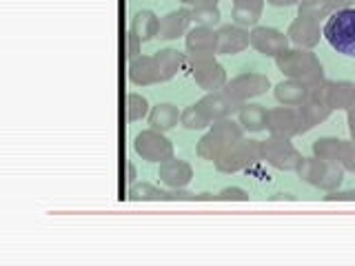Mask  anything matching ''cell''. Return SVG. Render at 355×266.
Returning <instances> with one entry per match:
<instances>
[{"mask_svg": "<svg viewBox=\"0 0 355 266\" xmlns=\"http://www.w3.org/2000/svg\"><path fill=\"white\" fill-rule=\"evenodd\" d=\"M160 29V18L153 14L151 9H140L131 16V25H129V33H133L140 42H149L158 36Z\"/></svg>", "mask_w": 355, "mask_h": 266, "instance_id": "20", "label": "cell"}, {"mask_svg": "<svg viewBox=\"0 0 355 266\" xmlns=\"http://www.w3.org/2000/svg\"><path fill=\"white\" fill-rule=\"evenodd\" d=\"M322 36L338 53L355 58V7L333 11L322 25Z\"/></svg>", "mask_w": 355, "mask_h": 266, "instance_id": "3", "label": "cell"}, {"mask_svg": "<svg viewBox=\"0 0 355 266\" xmlns=\"http://www.w3.org/2000/svg\"><path fill=\"white\" fill-rule=\"evenodd\" d=\"M260 160H262L260 140L242 138L238 142H233L231 147H227V151L222 153L214 164L220 173H240V171L251 169V166L258 164Z\"/></svg>", "mask_w": 355, "mask_h": 266, "instance_id": "6", "label": "cell"}, {"mask_svg": "<svg viewBox=\"0 0 355 266\" xmlns=\"http://www.w3.org/2000/svg\"><path fill=\"white\" fill-rule=\"evenodd\" d=\"M286 36H288V40H291V44L302 47V49H313L315 44H320V40L324 38L322 36L320 20L306 18V16H297L291 25H288Z\"/></svg>", "mask_w": 355, "mask_h": 266, "instance_id": "13", "label": "cell"}, {"mask_svg": "<svg viewBox=\"0 0 355 266\" xmlns=\"http://www.w3.org/2000/svg\"><path fill=\"white\" fill-rule=\"evenodd\" d=\"M324 202H355V188H336V191H327Z\"/></svg>", "mask_w": 355, "mask_h": 266, "instance_id": "35", "label": "cell"}, {"mask_svg": "<svg viewBox=\"0 0 355 266\" xmlns=\"http://www.w3.org/2000/svg\"><path fill=\"white\" fill-rule=\"evenodd\" d=\"M129 200L131 202H169V191L149 182H133L129 184Z\"/></svg>", "mask_w": 355, "mask_h": 266, "instance_id": "27", "label": "cell"}, {"mask_svg": "<svg viewBox=\"0 0 355 266\" xmlns=\"http://www.w3.org/2000/svg\"><path fill=\"white\" fill-rule=\"evenodd\" d=\"M180 116H182V111L178 109L175 105H171V103H158L149 111V125L155 131L166 133V131H171V129L178 127Z\"/></svg>", "mask_w": 355, "mask_h": 266, "instance_id": "23", "label": "cell"}, {"mask_svg": "<svg viewBox=\"0 0 355 266\" xmlns=\"http://www.w3.org/2000/svg\"><path fill=\"white\" fill-rule=\"evenodd\" d=\"M269 87H271V82L264 73L249 71V73H240L236 78H231V80H227V85L222 87V91H225L231 100H236L238 105H242V103H249V100L266 94Z\"/></svg>", "mask_w": 355, "mask_h": 266, "instance_id": "10", "label": "cell"}, {"mask_svg": "<svg viewBox=\"0 0 355 266\" xmlns=\"http://www.w3.org/2000/svg\"><path fill=\"white\" fill-rule=\"evenodd\" d=\"M220 0H198L196 7H218Z\"/></svg>", "mask_w": 355, "mask_h": 266, "instance_id": "44", "label": "cell"}, {"mask_svg": "<svg viewBox=\"0 0 355 266\" xmlns=\"http://www.w3.org/2000/svg\"><path fill=\"white\" fill-rule=\"evenodd\" d=\"M269 200H271V202H295L297 197H295L293 193H284V191H280V193H273Z\"/></svg>", "mask_w": 355, "mask_h": 266, "instance_id": "38", "label": "cell"}, {"mask_svg": "<svg viewBox=\"0 0 355 266\" xmlns=\"http://www.w3.org/2000/svg\"><path fill=\"white\" fill-rule=\"evenodd\" d=\"M251 195L240 186H227L220 193H216V202H249Z\"/></svg>", "mask_w": 355, "mask_h": 266, "instance_id": "34", "label": "cell"}, {"mask_svg": "<svg viewBox=\"0 0 355 266\" xmlns=\"http://www.w3.org/2000/svg\"><path fill=\"white\" fill-rule=\"evenodd\" d=\"M216 33H218L216 55H236L251 44V31L247 27L236 25V22H231V25H220L216 29Z\"/></svg>", "mask_w": 355, "mask_h": 266, "instance_id": "12", "label": "cell"}, {"mask_svg": "<svg viewBox=\"0 0 355 266\" xmlns=\"http://www.w3.org/2000/svg\"><path fill=\"white\" fill-rule=\"evenodd\" d=\"M275 100L280 105H288V107H297L302 105L306 100V94H309V87H304L302 82H295L291 78H284L282 82H277L275 89Z\"/></svg>", "mask_w": 355, "mask_h": 266, "instance_id": "25", "label": "cell"}, {"mask_svg": "<svg viewBox=\"0 0 355 266\" xmlns=\"http://www.w3.org/2000/svg\"><path fill=\"white\" fill-rule=\"evenodd\" d=\"M129 80L136 87H151V85L162 82L158 62H155L153 55L140 53L138 58L129 60Z\"/></svg>", "mask_w": 355, "mask_h": 266, "instance_id": "15", "label": "cell"}, {"mask_svg": "<svg viewBox=\"0 0 355 266\" xmlns=\"http://www.w3.org/2000/svg\"><path fill=\"white\" fill-rule=\"evenodd\" d=\"M344 171L355 173V140H342L336 160Z\"/></svg>", "mask_w": 355, "mask_h": 266, "instance_id": "33", "label": "cell"}, {"mask_svg": "<svg viewBox=\"0 0 355 266\" xmlns=\"http://www.w3.org/2000/svg\"><path fill=\"white\" fill-rule=\"evenodd\" d=\"M329 3L333 5V11H338V9H349L355 5V0H329Z\"/></svg>", "mask_w": 355, "mask_h": 266, "instance_id": "40", "label": "cell"}, {"mask_svg": "<svg viewBox=\"0 0 355 266\" xmlns=\"http://www.w3.org/2000/svg\"><path fill=\"white\" fill-rule=\"evenodd\" d=\"M242 138H244V129L240 122L233 118H222L216 120L211 129L198 140L196 153L198 158H202L207 162H216L227 151V147H231L233 142H238Z\"/></svg>", "mask_w": 355, "mask_h": 266, "instance_id": "2", "label": "cell"}, {"mask_svg": "<svg viewBox=\"0 0 355 266\" xmlns=\"http://www.w3.org/2000/svg\"><path fill=\"white\" fill-rule=\"evenodd\" d=\"M331 14H333V5L329 0H300L297 3V16L322 20V18H329Z\"/></svg>", "mask_w": 355, "mask_h": 266, "instance_id": "29", "label": "cell"}, {"mask_svg": "<svg viewBox=\"0 0 355 266\" xmlns=\"http://www.w3.org/2000/svg\"><path fill=\"white\" fill-rule=\"evenodd\" d=\"M127 120L129 122H138L142 118H147L149 116V103H147V98L136 94V91H131L127 94Z\"/></svg>", "mask_w": 355, "mask_h": 266, "instance_id": "31", "label": "cell"}, {"mask_svg": "<svg viewBox=\"0 0 355 266\" xmlns=\"http://www.w3.org/2000/svg\"><path fill=\"white\" fill-rule=\"evenodd\" d=\"M189 25H191V9L169 11V14L160 18L158 36L162 40H175V38H180V36H187V31L191 29Z\"/></svg>", "mask_w": 355, "mask_h": 266, "instance_id": "17", "label": "cell"}, {"mask_svg": "<svg viewBox=\"0 0 355 266\" xmlns=\"http://www.w3.org/2000/svg\"><path fill=\"white\" fill-rule=\"evenodd\" d=\"M158 177H160V182L169 188H184L189 182L193 180V166L184 160L171 158V160L160 164Z\"/></svg>", "mask_w": 355, "mask_h": 266, "instance_id": "16", "label": "cell"}, {"mask_svg": "<svg viewBox=\"0 0 355 266\" xmlns=\"http://www.w3.org/2000/svg\"><path fill=\"white\" fill-rule=\"evenodd\" d=\"M218 33L211 27H191L184 36V44L189 53H216Z\"/></svg>", "mask_w": 355, "mask_h": 266, "instance_id": "22", "label": "cell"}, {"mask_svg": "<svg viewBox=\"0 0 355 266\" xmlns=\"http://www.w3.org/2000/svg\"><path fill=\"white\" fill-rule=\"evenodd\" d=\"M347 122H349V133H351V140H355V105L347 111Z\"/></svg>", "mask_w": 355, "mask_h": 266, "instance_id": "39", "label": "cell"}, {"mask_svg": "<svg viewBox=\"0 0 355 266\" xmlns=\"http://www.w3.org/2000/svg\"><path fill=\"white\" fill-rule=\"evenodd\" d=\"M266 131L271 136H280V138H295L300 133H306L300 109L288 105L273 107L266 111Z\"/></svg>", "mask_w": 355, "mask_h": 266, "instance_id": "9", "label": "cell"}, {"mask_svg": "<svg viewBox=\"0 0 355 266\" xmlns=\"http://www.w3.org/2000/svg\"><path fill=\"white\" fill-rule=\"evenodd\" d=\"M238 122L244 133H260L266 129V109L262 105L242 103L238 109Z\"/></svg>", "mask_w": 355, "mask_h": 266, "instance_id": "24", "label": "cell"}, {"mask_svg": "<svg viewBox=\"0 0 355 266\" xmlns=\"http://www.w3.org/2000/svg\"><path fill=\"white\" fill-rule=\"evenodd\" d=\"M182 5H189V7H196L198 5V0H180Z\"/></svg>", "mask_w": 355, "mask_h": 266, "instance_id": "45", "label": "cell"}, {"mask_svg": "<svg viewBox=\"0 0 355 266\" xmlns=\"http://www.w3.org/2000/svg\"><path fill=\"white\" fill-rule=\"evenodd\" d=\"M327 105L333 111H349L355 105V82L327 80Z\"/></svg>", "mask_w": 355, "mask_h": 266, "instance_id": "18", "label": "cell"}, {"mask_svg": "<svg viewBox=\"0 0 355 266\" xmlns=\"http://www.w3.org/2000/svg\"><path fill=\"white\" fill-rule=\"evenodd\" d=\"M231 20L240 27H255L262 18L266 0H231Z\"/></svg>", "mask_w": 355, "mask_h": 266, "instance_id": "21", "label": "cell"}, {"mask_svg": "<svg viewBox=\"0 0 355 266\" xmlns=\"http://www.w3.org/2000/svg\"><path fill=\"white\" fill-rule=\"evenodd\" d=\"M271 7H291V5H297L300 0H266Z\"/></svg>", "mask_w": 355, "mask_h": 266, "instance_id": "41", "label": "cell"}, {"mask_svg": "<svg viewBox=\"0 0 355 266\" xmlns=\"http://www.w3.org/2000/svg\"><path fill=\"white\" fill-rule=\"evenodd\" d=\"M275 66L284 73V78L302 82L304 87H315L327 80L324 66H322L320 58L311 49L288 47L284 53L275 58Z\"/></svg>", "mask_w": 355, "mask_h": 266, "instance_id": "1", "label": "cell"}, {"mask_svg": "<svg viewBox=\"0 0 355 266\" xmlns=\"http://www.w3.org/2000/svg\"><path fill=\"white\" fill-rule=\"evenodd\" d=\"M155 62H158V69H160V80L162 82H169L173 78L184 69L187 64V53L178 51L173 47H164L160 51L153 53Z\"/></svg>", "mask_w": 355, "mask_h": 266, "instance_id": "19", "label": "cell"}, {"mask_svg": "<svg viewBox=\"0 0 355 266\" xmlns=\"http://www.w3.org/2000/svg\"><path fill=\"white\" fill-rule=\"evenodd\" d=\"M222 14L218 7H191V22L198 27H218Z\"/></svg>", "mask_w": 355, "mask_h": 266, "instance_id": "32", "label": "cell"}, {"mask_svg": "<svg viewBox=\"0 0 355 266\" xmlns=\"http://www.w3.org/2000/svg\"><path fill=\"white\" fill-rule=\"evenodd\" d=\"M169 202H196V193L184 188H169Z\"/></svg>", "mask_w": 355, "mask_h": 266, "instance_id": "36", "label": "cell"}, {"mask_svg": "<svg viewBox=\"0 0 355 266\" xmlns=\"http://www.w3.org/2000/svg\"><path fill=\"white\" fill-rule=\"evenodd\" d=\"M251 47L258 53L266 55V58H277V55L291 47V40H288L284 31L275 29V27L255 25L251 29Z\"/></svg>", "mask_w": 355, "mask_h": 266, "instance_id": "11", "label": "cell"}, {"mask_svg": "<svg viewBox=\"0 0 355 266\" xmlns=\"http://www.w3.org/2000/svg\"><path fill=\"white\" fill-rule=\"evenodd\" d=\"M297 109H300V114H302L304 131L322 125V122H327L329 116L333 114V109L327 103H315V100H304L302 105H297Z\"/></svg>", "mask_w": 355, "mask_h": 266, "instance_id": "26", "label": "cell"}, {"mask_svg": "<svg viewBox=\"0 0 355 266\" xmlns=\"http://www.w3.org/2000/svg\"><path fill=\"white\" fill-rule=\"evenodd\" d=\"M297 177L302 182L322 188V191H336L340 184L344 182V171L338 162H329V160H320V158H302L297 166Z\"/></svg>", "mask_w": 355, "mask_h": 266, "instance_id": "5", "label": "cell"}, {"mask_svg": "<svg viewBox=\"0 0 355 266\" xmlns=\"http://www.w3.org/2000/svg\"><path fill=\"white\" fill-rule=\"evenodd\" d=\"M140 47H142V42L136 36H133V33H127V55H129V60L138 58Z\"/></svg>", "mask_w": 355, "mask_h": 266, "instance_id": "37", "label": "cell"}, {"mask_svg": "<svg viewBox=\"0 0 355 266\" xmlns=\"http://www.w3.org/2000/svg\"><path fill=\"white\" fill-rule=\"evenodd\" d=\"M260 155L266 164H271L277 171H297L300 162L304 155L300 153L291 138H280V136H269L266 140H260Z\"/></svg>", "mask_w": 355, "mask_h": 266, "instance_id": "7", "label": "cell"}, {"mask_svg": "<svg viewBox=\"0 0 355 266\" xmlns=\"http://www.w3.org/2000/svg\"><path fill=\"white\" fill-rule=\"evenodd\" d=\"M196 202H216L214 193H196Z\"/></svg>", "mask_w": 355, "mask_h": 266, "instance_id": "42", "label": "cell"}, {"mask_svg": "<svg viewBox=\"0 0 355 266\" xmlns=\"http://www.w3.org/2000/svg\"><path fill=\"white\" fill-rule=\"evenodd\" d=\"M133 151H136L142 160L158 162V164L175 158L173 142L166 138L162 131H155V129L140 131L138 136L133 138Z\"/></svg>", "mask_w": 355, "mask_h": 266, "instance_id": "8", "label": "cell"}, {"mask_svg": "<svg viewBox=\"0 0 355 266\" xmlns=\"http://www.w3.org/2000/svg\"><path fill=\"white\" fill-rule=\"evenodd\" d=\"M340 138H333V136H324V138H318L313 142V155L320 160H329V162H336L338 160V149H340Z\"/></svg>", "mask_w": 355, "mask_h": 266, "instance_id": "30", "label": "cell"}, {"mask_svg": "<svg viewBox=\"0 0 355 266\" xmlns=\"http://www.w3.org/2000/svg\"><path fill=\"white\" fill-rule=\"evenodd\" d=\"M200 109H202V114L211 120H222V118H233V114H238L240 105L236 100H231L225 91H207V96H202L196 103Z\"/></svg>", "mask_w": 355, "mask_h": 266, "instance_id": "14", "label": "cell"}, {"mask_svg": "<svg viewBox=\"0 0 355 266\" xmlns=\"http://www.w3.org/2000/svg\"><path fill=\"white\" fill-rule=\"evenodd\" d=\"M127 171H129V177H127V180H129V184H133V182H136V166H133L131 162H127Z\"/></svg>", "mask_w": 355, "mask_h": 266, "instance_id": "43", "label": "cell"}, {"mask_svg": "<svg viewBox=\"0 0 355 266\" xmlns=\"http://www.w3.org/2000/svg\"><path fill=\"white\" fill-rule=\"evenodd\" d=\"M180 125L189 131H202V129H209L214 122H211L205 114H202V109H200L196 103L193 105H189L182 109V116H180Z\"/></svg>", "mask_w": 355, "mask_h": 266, "instance_id": "28", "label": "cell"}, {"mask_svg": "<svg viewBox=\"0 0 355 266\" xmlns=\"http://www.w3.org/2000/svg\"><path fill=\"white\" fill-rule=\"evenodd\" d=\"M184 71L193 78L205 91H220L227 85V71L216 58V53H187Z\"/></svg>", "mask_w": 355, "mask_h": 266, "instance_id": "4", "label": "cell"}]
</instances>
